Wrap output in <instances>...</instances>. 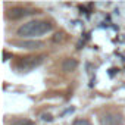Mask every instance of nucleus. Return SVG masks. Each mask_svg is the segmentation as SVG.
Instances as JSON below:
<instances>
[{
	"mask_svg": "<svg viewBox=\"0 0 125 125\" xmlns=\"http://www.w3.org/2000/svg\"><path fill=\"white\" fill-rule=\"evenodd\" d=\"M52 31V24L47 22V21H30V22H25L22 24L16 34L22 38H35V37H41L47 32Z\"/></svg>",
	"mask_w": 125,
	"mask_h": 125,
	"instance_id": "f257e3e1",
	"label": "nucleus"
},
{
	"mask_svg": "<svg viewBox=\"0 0 125 125\" xmlns=\"http://www.w3.org/2000/svg\"><path fill=\"white\" fill-rule=\"evenodd\" d=\"M43 62V56H28V57H22L21 59V62L18 63V69H21V71H31V69H34L35 66H38L40 63Z\"/></svg>",
	"mask_w": 125,
	"mask_h": 125,
	"instance_id": "f03ea898",
	"label": "nucleus"
},
{
	"mask_svg": "<svg viewBox=\"0 0 125 125\" xmlns=\"http://www.w3.org/2000/svg\"><path fill=\"white\" fill-rule=\"evenodd\" d=\"M100 125H125V122H124L121 115L109 112V113H104L100 118Z\"/></svg>",
	"mask_w": 125,
	"mask_h": 125,
	"instance_id": "7ed1b4c3",
	"label": "nucleus"
},
{
	"mask_svg": "<svg viewBox=\"0 0 125 125\" xmlns=\"http://www.w3.org/2000/svg\"><path fill=\"white\" fill-rule=\"evenodd\" d=\"M31 13H34V10H28V9H25V8H13L9 13H8V16L9 18H12V19H21V18H25L27 15H31Z\"/></svg>",
	"mask_w": 125,
	"mask_h": 125,
	"instance_id": "20e7f679",
	"label": "nucleus"
},
{
	"mask_svg": "<svg viewBox=\"0 0 125 125\" xmlns=\"http://www.w3.org/2000/svg\"><path fill=\"white\" fill-rule=\"evenodd\" d=\"M77 66H78V62L75 59H65L63 63H62V69L65 72H72L77 69Z\"/></svg>",
	"mask_w": 125,
	"mask_h": 125,
	"instance_id": "39448f33",
	"label": "nucleus"
},
{
	"mask_svg": "<svg viewBox=\"0 0 125 125\" xmlns=\"http://www.w3.org/2000/svg\"><path fill=\"white\" fill-rule=\"evenodd\" d=\"M21 49H40V47H43L44 44H43V41H34V40H31V41H19V43H16Z\"/></svg>",
	"mask_w": 125,
	"mask_h": 125,
	"instance_id": "423d86ee",
	"label": "nucleus"
},
{
	"mask_svg": "<svg viewBox=\"0 0 125 125\" xmlns=\"http://www.w3.org/2000/svg\"><path fill=\"white\" fill-rule=\"evenodd\" d=\"M72 125H91V122L88 119H75Z\"/></svg>",
	"mask_w": 125,
	"mask_h": 125,
	"instance_id": "0eeeda50",
	"label": "nucleus"
},
{
	"mask_svg": "<svg viewBox=\"0 0 125 125\" xmlns=\"http://www.w3.org/2000/svg\"><path fill=\"white\" fill-rule=\"evenodd\" d=\"M18 125H32L30 121H21V122H18Z\"/></svg>",
	"mask_w": 125,
	"mask_h": 125,
	"instance_id": "6e6552de",
	"label": "nucleus"
}]
</instances>
